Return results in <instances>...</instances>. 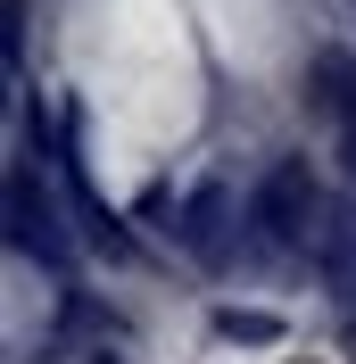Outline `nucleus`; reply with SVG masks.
<instances>
[{
	"label": "nucleus",
	"instance_id": "nucleus-3",
	"mask_svg": "<svg viewBox=\"0 0 356 364\" xmlns=\"http://www.w3.org/2000/svg\"><path fill=\"white\" fill-rule=\"evenodd\" d=\"M216 331H224V340H273V323H266V315H224Z\"/></svg>",
	"mask_w": 356,
	"mask_h": 364
},
{
	"label": "nucleus",
	"instance_id": "nucleus-1",
	"mask_svg": "<svg viewBox=\"0 0 356 364\" xmlns=\"http://www.w3.org/2000/svg\"><path fill=\"white\" fill-rule=\"evenodd\" d=\"M248 224L266 232L273 249H307V240H323V191H315V166L307 158H273L266 174H257V191H248Z\"/></svg>",
	"mask_w": 356,
	"mask_h": 364
},
{
	"label": "nucleus",
	"instance_id": "nucleus-4",
	"mask_svg": "<svg viewBox=\"0 0 356 364\" xmlns=\"http://www.w3.org/2000/svg\"><path fill=\"white\" fill-rule=\"evenodd\" d=\"M348 348H356V331H348Z\"/></svg>",
	"mask_w": 356,
	"mask_h": 364
},
{
	"label": "nucleus",
	"instance_id": "nucleus-2",
	"mask_svg": "<svg viewBox=\"0 0 356 364\" xmlns=\"http://www.w3.org/2000/svg\"><path fill=\"white\" fill-rule=\"evenodd\" d=\"M307 108L332 141V158L356 174V50H315L307 58Z\"/></svg>",
	"mask_w": 356,
	"mask_h": 364
},
{
	"label": "nucleus",
	"instance_id": "nucleus-5",
	"mask_svg": "<svg viewBox=\"0 0 356 364\" xmlns=\"http://www.w3.org/2000/svg\"><path fill=\"white\" fill-rule=\"evenodd\" d=\"M348 9H356V0H348Z\"/></svg>",
	"mask_w": 356,
	"mask_h": 364
}]
</instances>
